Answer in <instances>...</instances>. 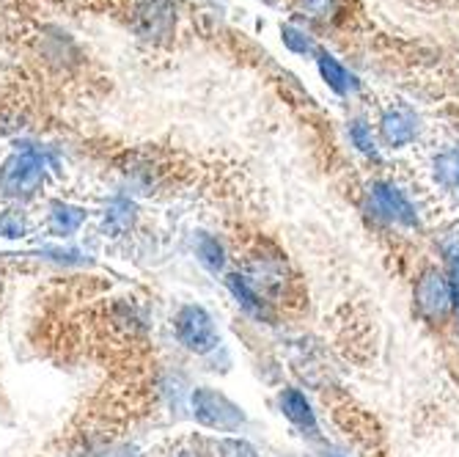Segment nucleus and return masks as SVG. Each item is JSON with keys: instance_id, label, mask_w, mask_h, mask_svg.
<instances>
[{"instance_id": "nucleus-1", "label": "nucleus", "mask_w": 459, "mask_h": 457, "mask_svg": "<svg viewBox=\"0 0 459 457\" xmlns=\"http://www.w3.org/2000/svg\"><path fill=\"white\" fill-rule=\"evenodd\" d=\"M56 157L36 146L14 149L0 163V198L14 207H25L45 190L50 174L56 171Z\"/></svg>"}, {"instance_id": "nucleus-2", "label": "nucleus", "mask_w": 459, "mask_h": 457, "mask_svg": "<svg viewBox=\"0 0 459 457\" xmlns=\"http://www.w3.org/2000/svg\"><path fill=\"white\" fill-rule=\"evenodd\" d=\"M237 270L254 284V289H259L275 309L291 295V286H295V273L289 268L286 254L267 240L247 248L242 265Z\"/></svg>"}, {"instance_id": "nucleus-3", "label": "nucleus", "mask_w": 459, "mask_h": 457, "mask_svg": "<svg viewBox=\"0 0 459 457\" xmlns=\"http://www.w3.org/2000/svg\"><path fill=\"white\" fill-rule=\"evenodd\" d=\"M190 417L198 427L221 433V435H239L247 427V413L239 402H234L226 391L215 386H195L187 397Z\"/></svg>"}, {"instance_id": "nucleus-4", "label": "nucleus", "mask_w": 459, "mask_h": 457, "mask_svg": "<svg viewBox=\"0 0 459 457\" xmlns=\"http://www.w3.org/2000/svg\"><path fill=\"white\" fill-rule=\"evenodd\" d=\"M171 330H174L177 345L195 358H210L221 350L218 322L204 303L187 301V303L177 306V312L171 317Z\"/></svg>"}, {"instance_id": "nucleus-5", "label": "nucleus", "mask_w": 459, "mask_h": 457, "mask_svg": "<svg viewBox=\"0 0 459 457\" xmlns=\"http://www.w3.org/2000/svg\"><path fill=\"white\" fill-rule=\"evenodd\" d=\"M412 306L415 314L429 325H446L454 314V284L446 270L427 265L412 281Z\"/></svg>"}, {"instance_id": "nucleus-6", "label": "nucleus", "mask_w": 459, "mask_h": 457, "mask_svg": "<svg viewBox=\"0 0 459 457\" xmlns=\"http://www.w3.org/2000/svg\"><path fill=\"white\" fill-rule=\"evenodd\" d=\"M371 213L402 229H421V215L410 196L391 180H374L366 190Z\"/></svg>"}, {"instance_id": "nucleus-7", "label": "nucleus", "mask_w": 459, "mask_h": 457, "mask_svg": "<svg viewBox=\"0 0 459 457\" xmlns=\"http://www.w3.org/2000/svg\"><path fill=\"white\" fill-rule=\"evenodd\" d=\"M223 284H226V293L231 295V301L239 306V312L245 317H250L254 322H264V325L275 322L278 309L259 293V289H254V284H250L239 270H229L223 276Z\"/></svg>"}, {"instance_id": "nucleus-8", "label": "nucleus", "mask_w": 459, "mask_h": 457, "mask_svg": "<svg viewBox=\"0 0 459 457\" xmlns=\"http://www.w3.org/2000/svg\"><path fill=\"white\" fill-rule=\"evenodd\" d=\"M89 218H91L89 207L74 204V201H64V198H53L48 204V213H45L41 226H45L48 237H53L58 242H66L89 224Z\"/></svg>"}, {"instance_id": "nucleus-9", "label": "nucleus", "mask_w": 459, "mask_h": 457, "mask_svg": "<svg viewBox=\"0 0 459 457\" xmlns=\"http://www.w3.org/2000/svg\"><path fill=\"white\" fill-rule=\"evenodd\" d=\"M419 130H421L419 116H415L410 108H402V105L385 108L380 113V121H377V136L388 149L410 146L415 138H419Z\"/></svg>"}, {"instance_id": "nucleus-10", "label": "nucleus", "mask_w": 459, "mask_h": 457, "mask_svg": "<svg viewBox=\"0 0 459 457\" xmlns=\"http://www.w3.org/2000/svg\"><path fill=\"white\" fill-rule=\"evenodd\" d=\"M278 410L281 417L300 430L303 435H311V438H319V419H316V410L311 405V400L306 397V391H300L298 386H283L278 391Z\"/></svg>"}, {"instance_id": "nucleus-11", "label": "nucleus", "mask_w": 459, "mask_h": 457, "mask_svg": "<svg viewBox=\"0 0 459 457\" xmlns=\"http://www.w3.org/2000/svg\"><path fill=\"white\" fill-rule=\"evenodd\" d=\"M138 204L130 196H113L102 210H100V232L108 240L130 237L138 226Z\"/></svg>"}, {"instance_id": "nucleus-12", "label": "nucleus", "mask_w": 459, "mask_h": 457, "mask_svg": "<svg viewBox=\"0 0 459 457\" xmlns=\"http://www.w3.org/2000/svg\"><path fill=\"white\" fill-rule=\"evenodd\" d=\"M193 257L210 276L229 273V248L215 232H206V229L193 232Z\"/></svg>"}, {"instance_id": "nucleus-13", "label": "nucleus", "mask_w": 459, "mask_h": 457, "mask_svg": "<svg viewBox=\"0 0 459 457\" xmlns=\"http://www.w3.org/2000/svg\"><path fill=\"white\" fill-rule=\"evenodd\" d=\"M316 69H319V75H322V80L327 83V89H330V92H336L339 97H352V94H358L360 80H358L336 56H330L327 50H319V56H316Z\"/></svg>"}, {"instance_id": "nucleus-14", "label": "nucleus", "mask_w": 459, "mask_h": 457, "mask_svg": "<svg viewBox=\"0 0 459 457\" xmlns=\"http://www.w3.org/2000/svg\"><path fill=\"white\" fill-rule=\"evenodd\" d=\"M432 180L446 193H459V146H448L432 157Z\"/></svg>"}, {"instance_id": "nucleus-15", "label": "nucleus", "mask_w": 459, "mask_h": 457, "mask_svg": "<svg viewBox=\"0 0 459 457\" xmlns=\"http://www.w3.org/2000/svg\"><path fill=\"white\" fill-rule=\"evenodd\" d=\"M295 12L311 25H330L344 12V0H295Z\"/></svg>"}, {"instance_id": "nucleus-16", "label": "nucleus", "mask_w": 459, "mask_h": 457, "mask_svg": "<svg viewBox=\"0 0 459 457\" xmlns=\"http://www.w3.org/2000/svg\"><path fill=\"white\" fill-rule=\"evenodd\" d=\"M110 325L116 328V330H121L124 337H135V334H141V330L146 328V314H143V309L138 306V303H133V301H116L113 303V309H110Z\"/></svg>"}, {"instance_id": "nucleus-17", "label": "nucleus", "mask_w": 459, "mask_h": 457, "mask_svg": "<svg viewBox=\"0 0 459 457\" xmlns=\"http://www.w3.org/2000/svg\"><path fill=\"white\" fill-rule=\"evenodd\" d=\"M30 234H33V218L22 210V207L9 204L0 210V240L20 242Z\"/></svg>"}, {"instance_id": "nucleus-18", "label": "nucleus", "mask_w": 459, "mask_h": 457, "mask_svg": "<svg viewBox=\"0 0 459 457\" xmlns=\"http://www.w3.org/2000/svg\"><path fill=\"white\" fill-rule=\"evenodd\" d=\"M350 141H352V146H355L360 154H366L368 160H374V163H380V160H383V157H380L377 133L371 130V124H368L366 119H352V121H350Z\"/></svg>"}, {"instance_id": "nucleus-19", "label": "nucleus", "mask_w": 459, "mask_h": 457, "mask_svg": "<svg viewBox=\"0 0 459 457\" xmlns=\"http://www.w3.org/2000/svg\"><path fill=\"white\" fill-rule=\"evenodd\" d=\"M281 39H283V45L289 53H295V56H319V45H316V39L303 28V25H283L281 28Z\"/></svg>"}, {"instance_id": "nucleus-20", "label": "nucleus", "mask_w": 459, "mask_h": 457, "mask_svg": "<svg viewBox=\"0 0 459 457\" xmlns=\"http://www.w3.org/2000/svg\"><path fill=\"white\" fill-rule=\"evenodd\" d=\"M39 257H45V262H53L58 268H82V265H89V254L86 251H80V248L74 245H48V248H41Z\"/></svg>"}, {"instance_id": "nucleus-21", "label": "nucleus", "mask_w": 459, "mask_h": 457, "mask_svg": "<svg viewBox=\"0 0 459 457\" xmlns=\"http://www.w3.org/2000/svg\"><path fill=\"white\" fill-rule=\"evenodd\" d=\"M215 457H262V454L254 444L239 435H223L215 444Z\"/></svg>"}, {"instance_id": "nucleus-22", "label": "nucleus", "mask_w": 459, "mask_h": 457, "mask_svg": "<svg viewBox=\"0 0 459 457\" xmlns=\"http://www.w3.org/2000/svg\"><path fill=\"white\" fill-rule=\"evenodd\" d=\"M443 262H446L443 270L451 278V284H459V240L443 245Z\"/></svg>"}, {"instance_id": "nucleus-23", "label": "nucleus", "mask_w": 459, "mask_h": 457, "mask_svg": "<svg viewBox=\"0 0 459 457\" xmlns=\"http://www.w3.org/2000/svg\"><path fill=\"white\" fill-rule=\"evenodd\" d=\"M97 457H141V454H138L133 446H124V444H121V446H108V449L100 452Z\"/></svg>"}, {"instance_id": "nucleus-24", "label": "nucleus", "mask_w": 459, "mask_h": 457, "mask_svg": "<svg viewBox=\"0 0 459 457\" xmlns=\"http://www.w3.org/2000/svg\"><path fill=\"white\" fill-rule=\"evenodd\" d=\"M174 457H212V454L206 449H201V446H195V444H185V446H179L174 452Z\"/></svg>"}, {"instance_id": "nucleus-25", "label": "nucleus", "mask_w": 459, "mask_h": 457, "mask_svg": "<svg viewBox=\"0 0 459 457\" xmlns=\"http://www.w3.org/2000/svg\"><path fill=\"white\" fill-rule=\"evenodd\" d=\"M319 457H350V454H344V452H339V449H325Z\"/></svg>"}, {"instance_id": "nucleus-26", "label": "nucleus", "mask_w": 459, "mask_h": 457, "mask_svg": "<svg viewBox=\"0 0 459 457\" xmlns=\"http://www.w3.org/2000/svg\"><path fill=\"white\" fill-rule=\"evenodd\" d=\"M4 293H6V281H4V273H0V301H4Z\"/></svg>"}, {"instance_id": "nucleus-27", "label": "nucleus", "mask_w": 459, "mask_h": 457, "mask_svg": "<svg viewBox=\"0 0 459 457\" xmlns=\"http://www.w3.org/2000/svg\"><path fill=\"white\" fill-rule=\"evenodd\" d=\"M267 4H275V0H267Z\"/></svg>"}]
</instances>
